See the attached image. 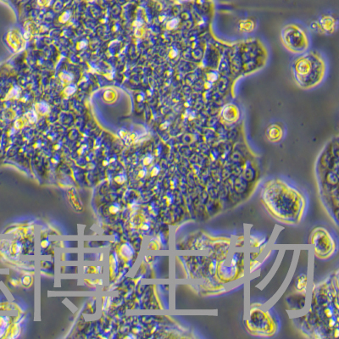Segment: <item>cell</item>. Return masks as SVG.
I'll list each match as a JSON object with an SVG mask.
<instances>
[{"label":"cell","instance_id":"2","mask_svg":"<svg viewBox=\"0 0 339 339\" xmlns=\"http://www.w3.org/2000/svg\"><path fill=\"white\" fill-rule=\"evenodd\" d=\"M325 314H326V316L327 318L332 317V309H331L330 307L326 308V309L325 310Z\"/></svg>","mask_w":339,"mask_h":339},{"label":"cell","instance_id":"4","mask_svg":"<svg viewBox=\"0 0 339 339\" xmlns=\"http://www.w3.org/2000/svg\"><path fill=\"white\" fill-rule=\"evenodd\" d=\"M336 320L335 319H330L329 320V326H334L335 325H336Z\"/></svg>","mask_w":339,"mask_h":339},{"label":"cell","instance_id":"6","mask_svg":"<svg viewBox=\"0 0 339 339\" xmlns=\"http://www.w3.org/2000/svg\"><path fill=\"white\" fill-rule=\"evenodd\" d=\"M338 329H336L335 331V338H338Z\"/></svg>","mask_w":339,"mask_h":339},{"label":"cell","instance_id":"5","mask_svg":"<svg viewBox=\"0 0 339 339\" xmlns=\"http://www.w3.org/2000/svg\"><path fill=\"white\" fill-rule=\"evenodd\" d=\"M172 201H173V198L171 197H168L167 198V201H166V203H167V204H171V203H172Z\"/></svg>","mask_w":339,"mask_h":339},{"label":"cell","instance_id":"3","mask_svg":"<svg viewBox=\"0 0 339 339\" xmlns=\"http://www.w3.org/2000/svg\"><path fill=\"white\" fill-rule=\"evenodd\" d=\"M216 261L215 260H213L212 261V263L210 264V266H209V270H211L212 271H214V270H215V268H216Z\"/></svg>","mask_w":339,"mask_h":339},{"label":"cell","instance_id":"1","mask_svg":"<svg viewBox=\"0 0 339 339\" xmlns=\"http://www.w3.org/2000/svg\"><path fill=\"white\" fill-rule=\"evenodd\" d=\"M297 287L298 289H303L306 286V276L304 274H300L297 279Z\"/></svg>","mask_w":339,"mask_h":339}]
</instances>
